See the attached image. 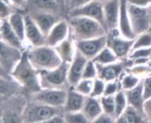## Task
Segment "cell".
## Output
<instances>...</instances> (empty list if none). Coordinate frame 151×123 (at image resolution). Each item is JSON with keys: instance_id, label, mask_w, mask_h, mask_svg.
<instances>
[{"instance_id": "cell-1", "label": "cell", "mask_w": 151, "mask_h": 123, "mask_svg": "<svg viewBox=\"0 0 151 123\" xmlns=\"http://www.w3.org/2000/svg\"><path fill=\"white\" fill-rule=\"evenodd\" d=\"M10 75L27 95L41 90L39 72L29 61L26 50L23 52L22 58L12 69Z\"/></svg>"}, {"instance_id": "cell-2", "label": "cell", "mask_w": 151, "mask_h": 123, "mask_svg": "<svg viewBox=\"0 0 151 123\" xmlns=\"http://www.w3.org/2000/svg\"><path fill=\"white\" fill-rule=\"evenodd\" d=\"M66 18L70 26L71 35L75 41L86 40L107 35L105 27L95 20L81 16Z\"/></svg>"}, {"instance_id": "cell-3", "label": "cell", "mask_w": 151, "mask_h": 123, "mask_svg": "<svg viewBox=\"0 0 151 123\" xmlns=\"http://www.w3.org/2000/svg\"><path fill=\"white\" fill-rule=\"evenodd\" d=\"M26 52L29 61L38 72L54 69L63 63L56 49L47 44L27 47Z\"/></svg>"}, {"instance_id": "cell-4", "label": "cell", "mask_w": 151, "mask_h": 123, "mask_svg": "<svg viewBox=\"0 0 151 123\" xmlns=\"http://www.w3.org/2000/svg\"><path fill=\"white\" fill-rule=\"evenodd\" d=\"M0 101V123H24L22 113L27 101L21 94L3 98Z\"/></svg>"}, {"instance_id": "cell-5", "label": "cell", "mask_w": 151, "mask_h": 123, "mask_svg": "<svg viewBox=\"0 0 151 123\" xmlns=\"http://www.w3.org/2000/svg\"><path fill=\"white\" fill-rule=\"evenodd\" d=\"M63 114L62 108L49 106L27 99L23 109L22 119L24 123H36Z\"/></svg>"}, {"instance_id": "cell-6", "label": "cell", "mask_w": 151, "mask_h": 123, "mask_svg": "<svg viewBox=\"0 0 151 123\" xmlns=\"http://www.w3.org/2000/svg\"><path fill=\"white\" fill-rule=\"evenodd\" d=\"M68 63L63 62L54 69L39 71L41 89H68Z\"/></svg>"}, {"instance_id": "cell-7", "label": "cell", "mask_w": 151, "mask_h": 123, "mask_svg": "<svg viewBox=\"0 0 151 123\" xmlns=\"http://www.w3.org/2000/svg\"><path fill=\"white\" fill-rule=\"evenodd\" d=\"M67 89H41L27 95V99L49 106L62 108L65 103Z\"/></svg>"}, {"instance_id": "cell-8", "label": "cell", "mask_w": 151, "mask_h": 123, "mask_svg": "<svg viewBox=\"0 0 151 123\" xmlns=\"http://www.w3.org/2000/svg\"><path fill=\"white\" fill-rule=\"evenodd\" d=\"M128 14L131 20L132 28L137 36L138 35L148 31L151 28V19L150 8L138 7L128 4Z\"/></svg>"}, {"instance_id": "cell-9", "label": "cell", "mask_w": 151, "mask_h": 123, "mask_svg": "<svg viewBox=\"0 0 151 123\" xmlns=\"http://www.w3.org/2000/svg\"><path fill=\"white\" fill-rule=\"evenodd\" d=\"M24 51L13 47L0 39V66L10 75L22 58Z\"/></svg>"}, {"instance_id": "cell-10", "label": "cell", "mask_w": 151, "mask_h": 123, "mask_svg": "<svg viewBox=\"0 0 151 123\" xmlns=\"http://www.w3.org/2000/svg\"><path fill=\"white\" fill-rule=\"evenodd\" d=\"M106 46L107 35L99 37L76 41L77 51H80L88 59H93Z\"/></svg>"}, {"instance_id": "cell-11", "label": "cell", "mask_w": 151, "mask_h": 123, "mask_svg": "<svg viewBox=\"0 0 151 123\" xmlns=\"http://www.w3.org/2000/svg\"><path fill=\"white\" fill-rule=\"evenodd\" d=\"M134 40L121 36L118 31L107 34V46L110 47L119 59H124L129 56L133 50Z\"/></svg>"}, {"instance_id": "cell-12", "label": "cell", "mask_w": 151, "mask_h": 123, "mask_svg": "<svg viewBox=\"0 0 151 123\" xmlns=\"http://www.w3.org/2000/svg\"><path fill=\"white\" fill-rule=\"evenodd\" d=\"M72 16L87 17V18L98 21L104 27V4H103V2L99 0H92L91 2H89L88 4H87L86 5L81 8L68 12L66 14V17H72Z\"/></svg>"}, {"instance_id": "cell-13", "label": "cell", "mask_w": 151, "mask_h": 123, "mask_svg": "<svg viewBox=\"0 0 151 123\" xmlns=\"http://www.w3.org/2000/svg\"><path fill=\"white\" fill-rule=\"evenodd\" d=\"M26 12L32 18V20L35 22V24L45 35L56 23H58L61 19L65 18L58 13L39 10H29Z\"/></svg>"}, {"instance_id": "cell-14", "label": "cell", "mask_w": 151, "mask_h": 123, "mask_svg": "<svg viewBox=\"0 0 151 123\" xmlns=\"http://www.w3.org/2000/svg\"><path fill=\"white\" fill-rule=\"evenodd\" d=\"M25 43L27 48L46 44V35L27 12L25 15Z\"/></svg>"}, {"instance_id": "cell-15", "label": "cell", "mask_w": 151, "mask_h": 123, "mask_svg": "<svg viewBox=\"0 0 151 123\" xmlns=\"http://www.w3.org/2000/svg\"><path fill=\"white\" fill-rule=\"evenodd\" d=\"M104 4V27L108 33L118 31V23L120 11V0H108Z\"/></svg>"}, {"instance_id": "cell-16", "label": "cell", "mask_w": 151, "mask_h": 123, "mask_svg": "<svg viewBox=\"0 0 151 123\" xmlns=\"http://www.w3.org/2000/svg\"><path fill=\"white\" fill-rule=\"evenodd\" d=\"M71 35L67 18L61 19L46 35V44L56 47Z\"/></svg>"}, {"instance_id": "cell-17", "label": "cell", "mask_w": 151, "mask_h": 123, "mask_svg": "<svg viewBox=\"0 0 151 123\" xmlns=\"http://www.w3.org/2000/svg\"><path fill=\"white\" fill-rule=\"evenodd\" d=\"M88 60V59L80 51H76L73 60L69 63L68 66L67 80L70 87H74L82 79L84 68Z\"/></svg>"}, {"instance_id": "cell-18", "label": "cell", "mask_w": 151, "mask_h": 123, "mask_svg": "<svg viewBox=\"0 0 151 123\" xmlns=\"http://www.w3.org/2000/svg\"><path fill=\"white\" fill-rule=\"evenodd\" d=\"M118 32L119 34L127 39L134 40L136 37L131 25L130 17L128 14L127 0H120V11L118 23Z\"/></svg>"}, {"instance_id": "cell-19", "label": "cell", "mask_w": 151, "mask_h": 123, "mask_svg": "<svg viewBox=\"0 0 151 123\" xmlns=\"http://www.w3.org/2000/svg\"><path fill=\"white\" fill-rule=\"evenodd\" d=\"M97 77L104 80L105 82L117 81L122 75L125 64L121 61H117L108 65H97Z\"/></svg>"}, {"instance_id": "cell-20", "label": "cell", "mask_w": 151, "mask_h": 123, "mask_svg": "<svg viewBox=\"0 0 151 123\" xmlns=\"http://www.w3.org/2000/svg\"><path fill=\"white\" fill-rule=\"evenodd\" d=\"M87 97L79 93L73 87L67 89L66 99L63 107L64 113H73L82 111Z\"/></svg>"}, {"instance_id": "cell-21", "label": "cell", "mask_w": 151, "mask_h": 123, "mask_svg": "<svg viewBox=\"0 0 151 123\" xmlns=\"http://www.w3.org/2000/svg\"><path fill=\"white\" fill-rule=\"evenodd\" d=\"M54 48L56 49L62 62L68 63V64L73 60L77 51L76 41L71 35L65 40H64L62 43H60L58 45H57Z\"/></svg>"}, {"instance_id": "cell-22", "label": "cell", "mask_w": 151, "mask_h": 123, "mask_svg": "<svg viewBox=\"0 0 151 123\" xmlns=\"http://www.w3.org/2000/svg\"><path fill=\"white\" fill-rule=\"evenodd\" d=\"M0 39L4 43L13 47H16L18 49H20L22 51H25L27 49L26 44L19 39V37L14 32V30L12 28L7 20H4L3 21L1 32H0Z\"/></svg>"}, {"instance_id": "cell-23", "label": "cell", "mask_w": 151, "mask_h": 123, "mask_svg": "<svg viewBox=\"0 0 151 123\" xmlns=\"http://www.w3.org/2000/svg\"><path fill=\"white\" fill-rule=\"evenodd\" d=\"M125 91V90H124ZM126 97L127 99L128 106H133L134 108L137 109L141 113H143V104H144V96H143V84L142 81L134 88L126 90Z\"/></svg>"}, {"instance_id": "cell-24", "label": "cell", "mask_w": 151, "mask_h": 123, "mask_svg": "<svg viewBox=\"0 0 151 123\" xmlns=\"http://www.w3.org/2000/svg\"><path fill=\"white\" fill-rule=\"evenodd\" d=\"M29 10H39V11H45L50 12L54 13L60 14L65 17V13L56 3L55 0H28L27 11Z\"/></svg>"}, {"instance_id": "cell-25", "label": "cell", "mask_w": 151, "mask_h": 123, "mask_svg": "<svg viewBox=\"0 0 151 123\" xmlns=\"http://www.w3.org/2000/svg\"><path fill=\"white\" fill-rule=\"evenodd\" d=\"M25 15H26L25 12L15 11L8 18L7 20H8L9 24L11 25L12 28L14 30V32L19 37V39L26 44V43H25V27H26Z\"/></svg>"}, {"instance_id": "cell-26", "label": "cell", "mask_w": 151, "mask_h": 123, "mask_svg": "<svg viewBox=\"0 0 151 123\" xmlns=\"http://www.w3.org/2000/svg\"><path fill=\"white\" fill-rule=\"evenodd\" d=\"M82 112L90 122L95 120L97 116L104 113L100 99L98 98H94L90 96L87 97Z\"/></svg>"}, {"instance_id": "cell-27", "label": "cell", "mask_w": 151, "mask_h": 123, "mask_svg": "<svg viewBox=\"0 0 151 123\" xmlns=\"http://www.w3.org/2000/svg\"><path fill=\"white\" fill-rule=\"evenodd\" d=\"M21 90H22L19 85L12 79H5L0 77V98L19 94Z\"/></svg>"}, {"instance_id": "cell-28", "label": "cell", "mask_w": 151, "mask_h": 123, "mask_svg": "<svg viewBox=\"0 0 151 123\" xmlns=\"http://www.w3.org/2000/svg\"><path fill=\"white\" fill-rule=\"evenodd\" d=\"M119 59L114 53V51L110 47L106 46L91 60H93L97 65H108L115 63L119 61Z\"/></svg>"}, {"instance_id": "cell-29", "label": "cell", "mask_w": 151, "mask_h": 123, "mask_svg": "<svg viewBox=\"0 0 151 123\" xmlns=\"http://www.w3.org/2000/svg\"><path fill=\"white\" fill-rule=\"evenodd\" d=\"M114 98H115V116L114 117L118 118L123 114L128 104H127L126 93L122 90L114 95Z\"/></svg>"}, {"instance_id": "cell-30", "label": "cell", "mask_w": 151, "mask_h": 123, "mask_svg": "<svg viewBox=\"0 0 151 123\" xmlns=\"http://www.w3.org/2000/svg\"><path fill=\"white\" fill-rule=\"evenodd\" d=\"M141 82H142L141 78L138 75H134L133 73L132 74H126V75H124L122 76L121 80L119 81L120 86H121V90H125V91L134 88Z\"/></svg>"}, {"instance_id": "cell-31", "label": "cell", "mask_w": 151, "mask_h": 123, "mask_svg": "<svg viewBox=\"0 0 151 123\" xmlns=\"http://www.w3.org/2000/svg\"><path fill=\"white\" fill-rule=\"evenodd\" d=\"M123 115L129 123H144V114L141 113L131 106H127L125 112L123 113Z\"/></svg>"}, {"instance_id": "cell-32", "label": "cell", "mask_w": 151, "mask_h": 123, "mask_svg": "<svg viewBox=\"0 0 151 123\" xmlns=\"http://www.w3.org/2000/svg\"><path fill=\"white\" fill-rule=\"evenodd\" d=\"M139 48H151V28L134 38L133 50Z\"/></svg>"}, {"instance_id": "cell-33", "label": "cell", "mask_w": 151, "mask_h": 123, "mask_svg": "<svg viewBox=\"0 0 151 123\" xmlns=\"http://www.w3.org/2000/svg\"><path fill=\"white\" fill-rule=\"evenodd\" d=\"M103 112L114 117L115 116V98L114 96H102L99 98Z\"/></svg>"}, {"instance_id": "cell-34", "label": "cell", "mask_w": 151, "mask_h": 123, "mask_svg": "<svg viewBox=\"0 0 151 123\" xmlns=\"http://www.w3.org/2000/svg\"><path fill=\"white\" fill-rule=\"evenodd\" d=\"M63 117L65 123H89L90 121L86 117L82 111L73 113H64Z\"/></svg>"}, {"instance_id": "cell-35", "label": "cell", "mask_w": 151, "mask_h": 123, "mask_svg": "<svg viewBox=\"0 0 151 123\" xmlns=\"http://www.w3.org/2000/svg\"><path fill=\"white\" fill-rule=\"evenodd\" d=\"M94 80H90V79H81L73 88H74L75 90H77L79 93L84 95L85 97H89L91 95V92H92Z\"/></svg>"}, {"instance_id": "cell-36", "label": "cell", "mask_w": 151, "mask_h": 123, "mask_svg": "<svg viewBox=\"0 0 151 123\" xmlns=\"http://www.w3.org/2000/svg\"><path fill=\"white\" fill-rule=\"evenodd\" d=\"M15 11L10 0H0V18L2 20H8Z\"/></svg>"}, {"instance_id": "cell-37", "label": "cell", "mask_w": 151, "mask_h": 123, "mask_svg": "<svg viewBox=\"0 0 151 123\" xmlns=\"http://www.w3.org/2000/svg\"><path fill=\"white\" fill-rule=\"evenodd\" d=\"M96 78H97V66L93 60L88 59L84 68L82 79L94 80Z\"/></svg>"}, {"instance_id": "cell-38", "label": "cell", "mask_w": 151, "mask_h": 123, "mask_svg": "<svg viewBox=\"0 0 151 123\" xmlns=\"http://www.w3.org/2000/svg\"><path fill=\"white\" fill-rule=\"evenodd\" d=\"M105 85L106 82L100 79V78H96L94 80V83H93V89H92V92L90 97H94V98H101L102 96H104V90H105Z\"/></svg>"}, {"instance_id": "cell-39", "label": "cell", "mask_w": 151, "mask_h": 123, "mask_svg": "<svg viewBox=\"0 0 151 123\" xmlns=\"http://www.w3.org/2000/svg\"><path fill=\"white\" fill-rule=\"evenodd\" d=\"M119 90H121V86H120V82L118 80L117 81H112V82H106L104 95H105V96H114Z\"/></svg>"}, {"instance_id": "cell-40", "label": "cell", "mask_w": 151, "mask_h": 123, "mask_svg": "<svg viewBox=\"0 0 151 123\" xmlns=\"http://www.w3.org/2000/svg\"><path fill=\"white\" fill-rule=\"evenodd\" d=\"M92 0H69L67 3V12L73 11V10H76L78 8H81L84 5H86L87 4H88L89 2H91Z\"/></svg>"}, {"instance_id": "cell-41", "label": "cell", "mask_w": 151, "mask_h": 123, "mask_svg": "<svg viewBox=\"0 0 151 123\" xmlns=\"http://www.w3.org/2000/svg\"><path fill=\"white\" fill-rule=\"evenodd\" d=\"M143 84V96L144 99H148L151 98V75L145 77L144 80H142Z\"/></svg>"}, {"instance_id": "cell-42", "label": "cell", "mask_w": 151, "mask_h": 123, "mask_svg": "<svg viewBox=\"0 0 151 123\" xmlns=\"http://www.w3.org/2000/svg\"><path fill=\"white\" fill-rule=\"evenodd\" d=\"M10 1L16 11H21L26 12L28 0H10Z\"/></svg>"}, {"instance_id": "cell-43", "label": "cell", "mask_w": 151, "mask_h": 123, "mask_svg": "<svg viewBox=\"0 0 151 123\" xmlns=\"http://www.w3.org/2000/svg\"><path fill=\"white\" fill-rule=\"evenodd\" d=\"M92 123H114V120L112 116L105 113H102L99 116L92 121Z\"/></svg>"}, {"instance_id": "cell-44", "label": "cell", "mask_w": 151, "mask_h": 123, "mask_svg": "<svg viewBox=\"0 0 151 123\" xmlns=\"http://www.w3.org/2000/svg\"><path fill=\"white\" fill-rule=\"evenodd\" d=\"M143 113L146 119L151 123V98L146 99L143 104Z\"/></svg>"}, {"instance_id": "cell-45", "label": "cell", "mask_w": 151, "mask_h": 123, "mask_svg": "<svg viewBox=\"0 0 151 123\" xmlns=\"http://www.w3.org/2000/svg\"><path fill=\"white\" fill-rule=\"evenodd\" d=\"M128 4L143 8H150L151 6V0H127Z\"/></svg>"}, {"instance_id": "cell-46", "label": "cell", "mask_w": 151, "mask_h": 123, "mask_svg": "<svg viewBox=\"0 0 151 123\" xmlns=\"http://www.w3.org/2000/svg\"><path fill=\"white\" fill-rule=\"evenodd\" d=\"M36 123H65V120H64V117H63V114H60V115H57V116H54L50 119H48V120H45V121H42V122H40Z\"/></svg>"}, {"instance_id": "cell-47", "label": "cell", "mask_w": 151, "mask_h": 123, "mask_svg": "<svg viewBox=\"0 0 151 123\" xmlns=\"http://www.w3.org/2000/svg\"><path fill=\"white\" fill-rule=\"evenodd\" d=\"M58 6L61 8L63 12L66 15V0H55Z\"/></svg>"}, {"instance_id": "cell-48", "label": "cell", "mask_w": 151, "mask_h": 123, "mask_svg": "<svg viewBox=\"0 0 151 123\" xmlns=\"http://www.w3.org/2000/svg\"><path fill=\"white\" fill-rule=\"evenodd\" d=\"M0 77L2 78H5V79H12L11 75L0 66Z\"/></svg>"}, {"instance_id": "cell-49", "label": "cell", "mask_w": 151, "mask_h": 123, "mask_svg": "<svg viewBox=\"0 0 151 123\" xmlns=\"http://www.w3.org/2000/svg\"><path fill=\"white\" fill-rule=\"evenodd\" d=\"M117 120H116V123H129L128 122V121L126 119V117L122 114V115H120L119 117H118V118H116Z\"/></svg>"}, {"instance_id": "cell-50", "label": "cell", "mask_w": 151, "mask_h": 123, "mask_svg": "<svg viewBox=\"0 0 151 123\" xmlns=\"http://www.w3.org/2000/svg\"><path fill=\"white\" fill-rule=\"evenodd\" d=\"M3 21H4V20H2V19L0 18V32H1V28H2V25H3Z\"/></svg>"}, {"instance_id": "cell-51", "label": "cell", "mask_w": 151, "mask_h": 123, "mask_svg": "<svg viewBox=\"0 0 151 123\" xmlns=\"http://www.w3.org/2000/svg\"><path fill=\"white\" fill-rule=\"evenodd\" d=\"M149 66L150 67V68H151V59L150 60V62H149Z\"/></svg>"}, {"instance_id": "cell-52", "label": "cell", "mask_w": 151, "mask_h": 123, "mask_svg": "<svg viewBox=\"0 0 151 123\" xmlns=\"http://www.w3.org/2000/svg\"><path fill=\"white\" fill-rule=\"evenodd\" d=\"M150 19H151V6L150 7Z\"/></svg>"}, {"instance_id": "cell-53", "label": "cell", "mask_w": 151, "mask_h": 123, "mask_svg": "<svg viewBox=\"0 0 151 123\" xmlns=\"http://www.w3.org/2000/svg\"><path fill=\"white\" fill-rule=\"evenodd\" d=\"M69 0H66V12H67V3H68Z\"/></svg>"}, {"instance_id": "cell-54", "label": "cell", "mask_w": 151, "mask_h": 123, "mask_svg": "<svg viewBox=\"0 0 151 123\" xmlns=\"http://www.w3.org/2000/svg\"><path fill=\"white\" fill-rule=\"evenodd\" d=\"M99 1H101V2H103V3H104V2H105V1H108V0H99Z\"/></svg>"}]
</instances>
